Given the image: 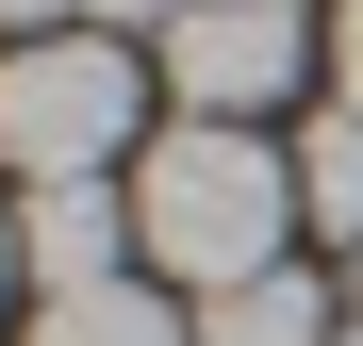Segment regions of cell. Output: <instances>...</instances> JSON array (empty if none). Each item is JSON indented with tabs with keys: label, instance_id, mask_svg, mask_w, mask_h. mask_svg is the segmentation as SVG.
<instances>
[{
	"label": "cell",
	"instance_id": "cell-1",
	"mask_svg": "<svg viewBox=\"0 0 363 346\" xmlns=\"http://www.w3.org/2000/svg\"><path fill=\"white\" fill-rule=\"evenodd\" d=\"M297 231V165L264 132H231V115H182V132L133 149V248L182 280V297H231V280H264Z\"/></svg>",
	"mask_w": 363,
	"mask_h": 346
},
{
	"label": "cell",
	"instance_id": "cell-11",
	"mask_svg": "<svg viewBox=\"0 0 363 346\" xmlns=\"http://www.w3.org/2000/svg\"><path fill=\"white\" fill-rule=\"evenodd\" d=\"M0 280H17V214H0Z\"/></svg>",
	"mask_w": 363,
	"mask_h": 346
},
{
	"label": "cell",
	"instance_id": "cell-10",
	"mask_svg": "<svg viewBox=\"0 0 363 346\" xmlns=\"http://www.w3.org/2000/svg\"><path fill=\"white\" fill-rule=\"evenodd\" d=\"M0 17H17V50H33V33H67V17H83V0H0Z\"/></svg>",
	"mask_w": 363,
	"mask_h": 346
},
{
	"label": "cell",
	"instance_id": "cell-5",
	"mask_svg": "<svg viewBox=\"0 0 363 346\" xmlns=\"http://www.w3.org/2000/svg\"><path fill=\"white\" fill-rule=\"evenodd\" d=\"M199 346H347V330H330V297L297 264H264V280H231V297H199Z\"/></svg>",
	"mask_w": 363,
	"mask_h": 346
},
{
	"label": "cell",
	"instance_id": "cell-12",
	"mask_svg": "<svg viewBox=\"0 0 363 346\" xmlns=\"http://www.w3.org/2000/svg\"><path fill=\"white\" fill-rule=\"evenodd\" d=\"M347 297H363V280H347Z\"/></svg>",
	"mask_w": 363,
	"mask_h": 346
},
{
	"label": "cell",
	"instance_id": "cell-4",
	"mask_svg": "<svg viewBox=\"0 0 363 346\" xmlns=\"http://www.w3.org/2000/svg\"><path fill=\"white\" fill-rule=\"evenodd\" d=\"M17 264L50 280V297L116 280V264H133V182H33L17 198Z\"/></svg>",
	"mask_w": 363,
	"mask_h": 346
},
{
	"label": "cell",
	"instance_id": "cell-6",
	"mask_svg": "<svg viewBox=\"0 0 363 346\" xmlns=\"http://www.w3.org/2000/svg\"><path fill=\"white\" fill-rule=\"evenodd\" d=\"M33 346H199V330H182L149 280H83V297H50V330H33Z\"/></svg>",
	"mask_w": 363,
	"mask_h": 346
},
{
	"label": "cell",
	"instance_id": "cell-8",
	"mask_svg": "<svg viewBox=\"0 0 363 346\" xmlns=\"http://www.w3.org/2000/svg\"><path fill=\"white\" fill-rule=\"evenodd\" d=\"M83 17H99V33H165L182 0H83Z\"/></svg>",
	"mask_w": 363,
	"mask_h": 346
},
{
	"label": "cell",
	"instance_id": "cell-3",
	"mask_svg": "<svg viewBox=\"0 0 363 346\" xmlns=\"http://www.w3.org/2000/svg\"><path fill=\"white\" fill-rule=\"evenodd\" d=\"M149 50H165V99L182 115H231V132H248V115L314 67V17H297V0H182Z\"/></svg>",
	"mask_w": 363,
	"mask_h": 346
},
{
	"label": "cell",
	"instance_id": "cell-9",
	"mask_svg": "<svg viewBox=\"0 0 363 346\" xmlns=\"http://www.w3.org/2000/svg\"><path fill=\"white\" fill-rule=\"evenodd\" d=\"M330 67H347V115H363V0H347V17H330Z\"/></svg>",
	"mask_w": 363,
	"mask_h": 346
},
{
	"label": "cell",
	"instance_id": "cell-7",
	"mask_svg": "<svg viewBox=\"0 0 363 346\" xmlns=\"http://www.w3.org/2000/svg\"><path fill=\"white\" fill-rule=\"evenodd\" d=\"M297 214H314V231H347V248H363V115H347V99L314 115V149H297Z\"/></svg>",
	"mask_w": 363,
	"mask_h": 346
},
{
	"label": "cell",
	"instance_id": "cell-2",
	"mask_svg": "<svg viewBox=\"0 0 363 346\" xmlns=\"http://www.w3.org/2000/svg\"><path fill=\"white\" fill-rule=\"evenodd\" d=\"M133 50L116 33H33V50H0V165L17 182H116V149H133Z\"/></svg>",
	"mask_w": 363,
	"mask_h": 346
}]
</instances>
